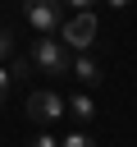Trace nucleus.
Listing matches in <instances>:
<instances>
[{
	"instance_id": "f257e3e1",
	"label": "nucleus",
	"mask_w": 137,
	"mask_h": 147,
	"mask_svg": "<svg viewBox=\"0 0 137 147\" xmlns=\"http://www.w3.org/2000/svg\"><path fill=\"white\" fill-rule=\"evenodd\" d=\"M46 78H59V74H68V64H73V55H68V46L64 41H55V32H41L37 41H32V55H27Z\"/></svg>"
},
{
	"instance_id": "f03ea898",
	"label": "nucleus",
	"mask_w": 137,
	"mask_h": 147,
	"mask_svg": "<svg viewBox=\"0 0 137 147\" xmlns=\"http://www.w3.org/2000/svg\"><path fill=\"white\" fill-rule=\"evenodd\" d=\"M59 41H64L68 51H91V41H96V14H91V9H78L73 18H64Z\"/></svg>"
},
{
	"instance_id": "7ed1b4c3",
	"label": "nucleus",
	"mask_w": 137,
	"mask_h": 147,
	"mask_svg": "<svg viewBox=\"0 0 137 147\" xmlns=\"http://www.w3.org/2000/svg\"><path fill=\"white\" fill-rule=\"evenodd\" d=\"M23 18L37 32H59L68 14H64V0H23Z\"/></svg>"
},
{
	"instance_id": "20e7f679",
	"label": "nucleus",
	"mask_w": 137,
	"mask_h": 147,
	"mask_svg": "<svg viewBox=\"0 0 137 147\" xmlns=\"http://www.w3.org/2000/svg\"><path fill=\"white\" fill-rule=\"evenodd\" d=\"M59 115H64V96L59 92H32L27 96V119L32 124H50Z\"/></svg>"
},
{
	"instance_id": "39448f33",
	"label": "nucleus",
	"mask_w": 137,
	"mask_h": 147,
	"mask_svg": "<svg viewBox=\"0 0 137 147\" xmlns=\"http://www.w3.org/2000/svg\"><path fill=\"white\" fill-rule=\"evenodd\" d=\"M68 69L78 74V83H82V87H96V83H100V64H96L87 51H78V60H73Z\"/></svg>"
},
{
	"instance_id": "423d86ee",
	"label": "nucleus",
	"mask_w": 137,
	"mask_h": 147,
	"mask_svg": "<svg viewBox=\"0 0 137 147\" xmlns=\"http://www.w3.org/2000/svg\"><path fill=\"white\" fill-rule=\"evenodd\" d=\"M64 110H73L78 119H91V115H96V106H91V96H87V92H78V96H68V101H64Z\"/></svg>"
},
{
	"instance_id": "0eeeda50",
	"label": "nucleus",
	"mask_w": 137,
	"mask_h": 147,
	"mask_svg": "<svg viewBox=\"0 0 137 147\" xmlns=\"http://www.w3.org/2000/svg\"><path fill=\"white\" fill-rule=\"evenodd\" d=\"M27 74H32V60H23V55H18V60H9V78H14V83H18V78H27Z\"/></svg>"
},
{
	"instance_id": "6e6552de",
	"label": "nucleus",
	"mask_w": 137,
	"mask_h": 147,
	"mask_svg": "<svg viewBox=\"0 0 137 147\" xmlns=\"http://www.w3.org/2000/svg\"><path fill=\"white\" fill-rule=\"evenodd\" d=\"M9 55H14V32H9V28H0V64H5Z\"/></svg>"
},
{
	"instance_id": "1a4fd4ad",
	"label": "nucleus",
	"mask_w": 137,
	"mask_h": 147,
	"mask_svg": "<svg viewBox=\"0 0 137 147\" xmlns=\"http://www.w3.org/2000/svg\"><path fill=\"white\" fill-rule=\"evenodd\" d=\"M59 147H96V142H91V138H87V133H68V138H64V142H59Z\"/></svg>"
},
{
	"instance_id": "9d476101",
	"label": "nucleus",
	"mask_w": 137,
	"mask_h": 147,
	"mask_svg": "<svg viewBox=\"0 0 137 147\" xmlns=\"http://www.w3.org/2000/svg\"><path fill=\"white\" fill-rule=\"evenodd\" d=\"M9 87H14V78H9V69H5V64H0V101H5V96H9Z\"/></svg>"
},
{
	"instance_id": "9b49d317",
	"label": "nucleus",
	"mask_w": 137,
	"mask_h": 147,
	"mask_svg": "<svg viewBox=\"0 0 137 147\" xmlns=\"http://www.w3.org/2000/svg\"><path fill=\"white\" fill-rule=\"evenodd\" d=\"M27 147H59V142H55V138H50V133H41V138H32V142H27Z\"/></svg>"
},
{
	"instance_id": "f8f14e48",
	"label": "nucleus",
	"mask_w": 137,
	"mask_h": 147,
	"mask_svg": "<svg viewBox=\"0 0 137 147\" xmlns=\"http://www.w3.org/2000/svg\"><path fill=\"white\" fill-rule=\"evenodd\" d=\"M64 5H73V9H91L96 0H64Z\"/></svg>"
},
{
	"instance_id": "ddd939ff",
	"label": "nucleus",
	"mask_w": 137,
	"mask_h": 147,
	"mask_svg": "<svg viewBox=\"0 0 137 147\" xmlns=\"http://www.w3.org/2000/svg\"><path fill=\"white\" fill-rule=\"evenodd\" d=\"M105 5H114V9H128V5H132V0H105Z\"/></svg>"
},
{
	"instance_id": "4468645a",
	"label": "nucleus",
	"mask_w": 137,
	"mask_h": 147,
	"mask_svg": "<svg viewBox=\"0 0 137 147\" xmlns=\"http://www.w3.org/2000/svg\"><path fill=\"white\" fill-rule=\"evenodd\" d=\"M18 5H23V0H18Z\"/></svg>"
}]
</instances>
